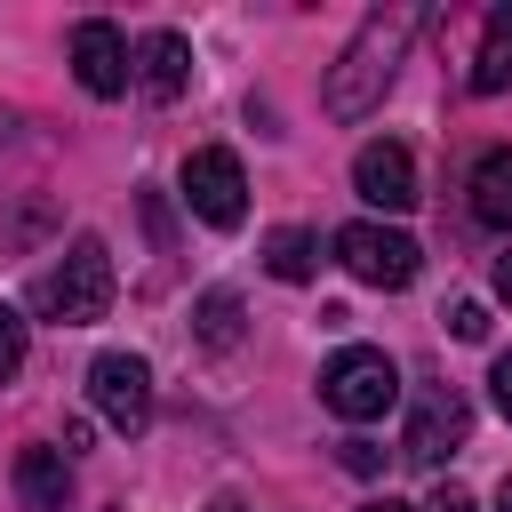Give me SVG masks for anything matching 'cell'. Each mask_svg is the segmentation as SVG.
<instances>
[{
  "instance_id": "cell-1",
  "label": "cell",
  "mask_w": 512,
  "mask_h": 512,
  "mask_svg": "<svg viewBox=\"0 0 512 512\" xmlns=\"http://www.w3.org/2000/svg\"><path fill=\"white\" fill-rule=\"evenodd\" d=\"M408 40H416V8H408V0H400V8H376V16L352 32V48L328 64V88H320L328 120H360V112L392 88V72H400Z\"/></svg>"
},
{
  "instance_id": "cell-2",
  "label": "cell",
  "mask_w": 512,
  "mask_h": 512,
  "mask_svg": "<svg viewBox=\"0 0 512 512\" xmlns=\"http://www.w3.org/2000/svg\"><path fill=\"white\" fill-rule=\"evenodd\" d=\"M112 248L96 240V232H80L40 280H32V304H40V320H56V328H88V320H104L112 312Z\"/></svg>"
},
{
  "instance_id": "cell-3",
  "label": "cell",
  "mask_w": 512,
  "mask_h": 512,
  "mask_svg": "<svg viewBox=\"0 0 512 512\" xmlns=\"http://www.w3.org/2000/svg\"><path fill=\"white\" fill-rule=\"evenodd\" d=\"M320 400H328L344 424H376V416L400 400V368H392L376 344H344V352L320 368Z\"/></svg>"
},
{
  "instance_id": "cell-4",
  "label": "cell",
  "mask_w": 512,
  "mask_h": 512,
  "mask_svg": "<svg viewBox=\"0 0 512 512\" xmlns=\"http://www.w3.org/2000/svg\"><path fill=\"white\" fill-rule=\"evenodd\" d=\"M88 400H96V416L112 424V432H144L152 424V368L136 360V352H96L88 360Z\"/></svg>"
},
{
  "instance_id": "cell-5",
  "label": "cell",
  "mask_w": 512,
  "mask_h": 512,
  "mask_svg": "<svg viewBox=\"0 0 512 512\" xmlns=\"http://www.w3.org/2000/svg\"><path fill=\"white\" fill-rule=\"evenodd\" d=\"M184 208H192L200 224H216V232H232V224L248 216V176H240V160H232L224 144H200V152L184 160Z\"/></svg>"
},
{
  "instance_id": "cell-6",
  "label": "cell",
  "mask_w": 512,
  "mask_h": 512,
  "mask_svg": "<svg viewBox=\"0 0 512 512\" xmlns=\"http://www.w3.org/2000/svg\"><path fill=\"white\" fill-rule=\"evenodd\" d=\"M336 264H344L352 280H368V288H408L424 256H416V240L392 232V224H344V232H336Z\"/></svg>"
},
{
  "instance_id": "cell-7",
  "label": "cell",
  "mask_w": 512,
  "mask_h": 512,
  "mask_svg": "<svg viewBox=\"0 0 512 512\" xmlns=\"http://www.w3.org/2000/svg\"><path fill=\"white\" fill-rule=\"evenodd\" d=\"M464 440H472V408H464V392H456V384H432V392L416 400L408 432H400V456H408V464H424V472H440Z\"/></svg>"
},
{
  "instance_id": "cell-8",
  "label": "cell",
  "mask_w": 512,
  "mask_h": 512,
  "mask_svg": "<svg viewBox=\"0 0 512 512\" xmlns=\"http://www.w3.org/2000/svg\"><path fill=\"white\" fill-rule=\"evenodd\" d=\"M352 192L368 200V208H416V160H408V144H392V136H376V144H360L352 152Z\"/></svg>"
},
{
  "instance_id": "cell-9",
  "label": "cell",
  "mask_w": 512,
  "mask_h": 512,
  "mask_svg": "<svg viewBox=\"0 0 512 512\" xmlns=\"http://www.w3.org/2000/svg\"><path fill=\"white\" fill-rule=\"evenodd\" d=\"M72 72H80L88 96H120L136 64H128V40H120L104 16H88V24H72Z\"/></svg>"
},
{
  "instance_id": "cell-10",
  "label": "cell",
  "mask_w": 512,
  "mask_h": 512,
  "mask_svg": "<svg viewBox=\"0 0 512 512\" xmlns=\"http://www.w3.org/2000/svg\"><path fill=\"white\" fill-rule=\"evenodd\" d=\"M136 80H144V96L176 104V96L192 88V48H184V32H152V40L136 48Z\"/></svg>"
},
{
  "instance_id": "cell-11",
  "label": "cell",
  "mask_w": 512,
  "mask_h": 512,
  "mask_svg": "<svg viewBox=\"0 0 512 512\" xmlns=\"http://www.w3.org/2000/svg\"><path fill=\"white\" fill-rule=\"evenodd\" d=\"M16 496H24V512H64V496H72L64 448H16Z\"/></svg>"
},
{
  "instance_id": "cell-12",
  "label": "cell",
  "mask_w": 512,
  "mask_h": 512,
  "mask_svg": "<svg viewBox=\"0 0 512 512\" xmlns=\"http://www.w3.org/2000/svg\"><path fill=\"white\" fill-rule=\"evenodd\" d=\"M464 192H472V216H480V224L512 232V152H480Z\"/></svg>"
},
{
  "instance_id": "cell-13",
  "label": "cell",
  "mask_w": 512,
  "mask_h": 512,
  "mask_svg": "<svg viewBox=\"0 0 512 512\" xmlns=\"http://www.w3.org/2000/svg\"><path fill=\"white\" fill-rule=\"evenodd\" d=\"M472 88H480V96H504V88H512V8H488L480 56H472Z\"/></svg>"
},
{
  "instance_id": "cell-14",
  "label": "cell",
  "mask_w": 512,
  "mask_h": 512,
  "mask_svg": "<svg viewBox=\"0 0 512 512\" xmlns=\"http://www.w3.org/2000/svg\"><path fill=\"white\" fill-rule=\"evenodd\" d=\"M312 264H320V240H312L304 224H280V232L264 240V272H272V280H312Z\"/></svg>"
},
{
  "instance_id": "cell-15",
  "label": "cell",
  "mask_w": 512,
  "mask_h": 512,
  "mask_svg": "<svg viewBox=\"0 0 512 512\" xmlns=\"http://www.w3.org/2000/svg\"><path fill=\"white\" fill-rule=\"evenodd\" d=\"M192 336H200L208 352H232V344H240V296H232V288H208V296L192 304Z\"/></svg>"
},
{
  "instance_id": "cell-16",
  "label": "cell",
  "mask_w": 512,
  "mask_h": 512,
  "mask_svg": "<svg viewBox=\"0 0 512 512\" xmlns=\"http://www.w3.org/2000/svg\"><path fill=\"white\" fill-rule=\"evenodd\" d=\"M16 368H24V320H16L8 304H0V384H8Z\"/></svg>"
},
{
  "instance_id": "cell-17",
  "label": "cell",
  "mask_w": 512,
  "mask_h": 512,
  "mask_svg": "<svg viewBox=\"0 0 512 512\" xmlns=\"http://www.w3.org/2000/svg\"><path fill=\"white\" fill-rule=\"evenodd\" d=\"M336 464L368 480V472H384V448H376V440H344V448H336Z\"/></svg>"
},
{
  "instance_id": "cell-18",
  "label": "cell",
  "mask_w": 512,
  "mask_h": 512,
  "mask_svg": "<svg viewBox=\"0 0 512 512\" xmlns=\"http://www.w3.org/2000/svg\"><path fill=\"white\" fill-rule=\"evenodd\" d=\"M448 328H456L464 344H480V336H488V312H480V304H456V312H448Z\"/></svg>"
},
{
  "instance_id": "cell-19",
  "label": "cell",
  "mask_w": 512,
  "mask_h": 512,
  "mask_svg": "<svg viewBox=\"0 0 512 512\" xmlns=\"http://www.w3.org/2000/svg\"><path fill=\"white\" fill-rule=\"evenodd\" d=\"M424 512H480V504H472V496H464V488H456V480H440V488H432V496H424Z\"/></svg>"
},
{
  "instance_id": "cell-20",
  "label": "cell",
  "mask_w": 512,
  "mask_h": 512,
  "mask_svg": "<svg viewBox=\"0 0 512 512\" xmlns=\"http://www.w3.org/2000/svg\"><path fill=\"white\" fill-rule=\"evenodd\" d=\"M488 392H496V408L512 416V352H496V368H488Z\"/></svg>"
},
{
  "instance_id": "cell-21",
  "label": "cell",
  "mask_w": 512,
  "mask_h": 512,
  "mask_svg": "<svg viewBox=\"0 0 512 512\" xmlns=\"http://www.w3.org/2000/svg\"><path fill=\"white\" fill-rule=\"evenodd\" d=\"M496 296H504V304H512V248H504V256H496Z\"/></svg>"
},
{
  "instance_id": "cell-22",
  "label": "cell",
  "mask_w": 512,
  "mask_h": 512,
  "mask_svg": "<svg viewBox=\"0 0 512 512\" xmlns=\"http://www.w3.org/2000/svg\"><path fill=\"white\" fill-rule=\"evenodd\" d=\"M496 512H512V472H504V488H496Z\"/></svg>"
},
{
  "instance_id": "cell-23",
  "label": "cell",
  "mask_w": 512,
  "mask_h": 512,
  "mask_svg": "<svg viewBox=\"0 0 512 512\" xmlns=\"http://www.w3.org/2000/svg\"><path fill=\"white\" fill-rule=\"evenodd\" d=\"M360 512H408V504H392V496H384V504H360Z\"/></svg>"
}]
</instances>
